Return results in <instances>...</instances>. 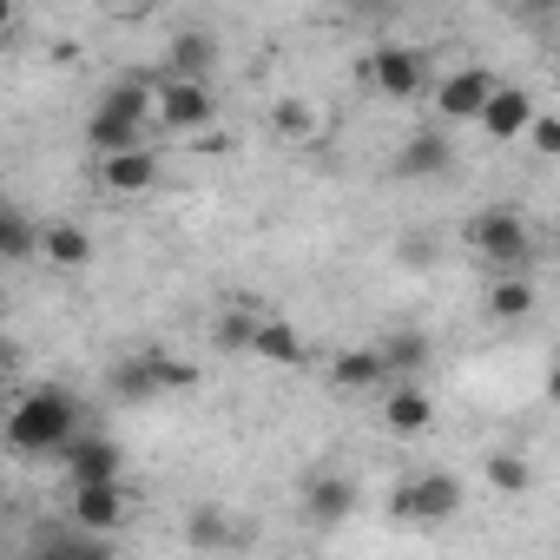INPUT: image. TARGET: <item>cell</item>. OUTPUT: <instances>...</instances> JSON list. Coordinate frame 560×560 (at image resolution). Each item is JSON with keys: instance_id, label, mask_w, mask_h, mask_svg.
Here are the masks:
<instances>
[{"instance_id": "30", "label": "cell", "mask_w": 560, "mask_h": 560, "mask_svg": "<svg viewBox=\"0 0 560 560\" xmlns=\"http://www.w3.org/2000/svg\"><path fill=\"white\" fill-rule=\"evenodd\" d=\"M106 8H119V14H139V8H152V0H106Z\"/></svg>"}, {"instance_id": "5", "label": "cell", "mask_w": 560, "mask_h": 560, "mask_svg": "<svg viewBox=\"0 0 560 560\" xmlns=\"http://www.w3.org/2000/svg\"><path fill=\"white\" fill-rule=\"evenodd\" d=\"M363 80H370L383 100H422V93H435V73H429V60H422L416 47H376V54L363 60Z\"/></svg>"}, {"instance_id": "25", "label": "cell", "mask_w": 560, "mask_h": 560, "mask_svg": "<svg viewBox=\"0 0 560 560\" xmlns=\"http://www.w3.org/2000/svg\"><path fill=\"white\" fill-rule=\"evenodd\" d=\"M250 337H257V311H231V317L211 330V343H218V350H237V357H250Z\"/></svg>"}, {"instance_id": "9", "label": "cell", "mask_w": 560, "mask_h": 560, "mask_svg": "<svg viewBox=\"0 0 560 560\" xmlns=\"http://www.w3.org/2000/svg\"><path fill=\"white\" fill-rule=\"evenodd\" d=\"M534 113H540V106L527 100V86H494V100L481 106L475 132H481V139H494V145H508V139H527Z\"/></svg>"}, {"instance_id": "20", "label": "cell", "mask_w": 560, "mask_h": 560, "mask_svg": "<svg viewBox=\"0 0 560 560\" xmlns=\"http://www.w3.org/2000/svg\"><path fill=\"white\" fill-rule=\"evenodd\" d=\"M40 250L60 264V270H80V264H93V237H86V224H73V218H60V224H47V237H40Z\"/></svg>"}, {"instance_id": "31", "label": "cell", "mask_w": 560, "mask_h": 560, "mask_svg": "<svg viewBox=\"0 0 560 560\" xmlns=\"http://www.w3.org/2000/svg\"><path fill=\"white\" fill-rule=\"evenodd\" d=\"M553 93H560V54H553Z\"/></svg>"}, {"instance_id": "3", "label": "cell", "mask_w": 560, "mask_h": 560, "mask_svg": "<svg viewBox=\"0 0 560 560\" xmlns=\"http://www.w3.org/2000/svg\"><path fill=\"white\" fill-rule=\"evenodd\" d=\"M106 389H113L119 402H159V396H172V389H191V363H178V357H165V350H132V357L113 363Z\"/></svg>"}, {"instance_id": "8", "label": "cell", "mask_w": 560, "mask_h": 560, "mask_svg": "<svg viewBox=\"0 0 560 560\" xmlns=\"http://www.w3.org/2000/svg\"><path fill=\"white\" fill-rule=\"evenodd\" d=\"M80 527H93V534H113L126 514H132V494H126V481L113 475V481H73V508H67Z\"/></svg>"}, {"instance_id": "18", "label": "cell", "mask_w": 560, "mask_h": 560, "mask_svg": "<svg viewBox=\"0 0 560 560\" xmlns=\"http://www.w3.org/2000/svg\"><path fill=\"white\" fill-rule=\"evenodd\" d=\"M250 357H264V363H277V370H298L311 350H304V337L284 324V317H257V337H250Z\"/></svg>"}, {"instance_id": "29", "label": "cell", "mask_w": 560, "mask_h": 560, "mask_svg": "<svg viewBox=\"0 0 560 560\" xmlns=\"http://www.w3.org/2000/svg\"><path fill=\"white\" fill-rule=\"evenodd\" d=\"M547 402H560V350H553V363H547Z\"/></svg>"}, {"instance_id": "14", "label": "cell", "mask_w": 560, "mask_h": 560, "mask_svg": "<svg viewBox=\"0 0 560 560\" xmlns=\"http://www.w3.org/2000/svg\"><path fill=\"white\" fill-rule=\"evenodd\" d=\"M383 429H389V435H429V429H435L429 389H422V383H396V389L383 396Z\"/></svg>"}, {"instance_id": "21", "label": "cell", "mask_w": 560, "mask_h": 560, "mask_svg": "<svg viewBox=\"0 0 560 560\" xmlns=\"http://www.w3.org/2000/svg\"><path fill=\"white\" fill-rule=\"evenodd\" d=\"M481 475H488L494 494H527V488H534V468H527V455H514V448H494V455L481 462Z\"/></svg>"}, {"instance_id": "1", "label": "cell", "mask_w": 560, "mask_h": 560, "mask_svg": "<svg viewBox=\"0 0 560 560\" xmlns=\"http://www.w3.org/2000/svg\"><path fill=\"white\" fill-rule=\"evenodd\" d=\"M80 435V402H73V389H27L21 402H14V416H8V448L14 455H27V462H60V448Z\"/></svg>"}, {"instance_id": "12", "label": "cell", "mask_w": 560, "mask_h": 560, "mask_svg": "<svg viewBox=\"0 0 560 560\" xmlns=\"http://www.w3.org/2000/svg\"><path fill=\"white\" fill-rule=\"evenodd\" d=\"M60 468H67V481H113L126 468V448L113 435H73L60 448Z\"/></svg>"}, {"instance_id": "2", "label": "cell", "mask_w": 560, "mask_h": 560, "mask_svg": "<svg viewBox=\"0 0 560 560\" xmlns=\"http://www.w3.org/2000/svg\"><path fill=\"white\" fill-rule=\"evenodd\" d=\"M468 250L488 264V270H527L534 264V231L521 211L494 205V211H475L468 218Z\"/></svg>"}, {"instance_id": "11", "label": "cell", "mask_w": 560, "mask_h": 560, "mask_svg": "<svg viewBox=\"0 0 560 560\" xmlns=\"http://www.w3.org/2000/svg\"><path fill=\"white\" fill-rule=\"evenodd\" d=\"M100 185L113 198H139V191H159V152L152 145H132V152H106L100 159Z\"/></svg>"}, {"instance_id": "15", "label": "cell", "mask_w": 560, "mask_h": 560, "mask_svg": "<svg viewBox=\"0 0 560 560\" xmlns=\"http://www.w3.org/2000/svg\"><path fill=\"white\" fill-rule=\"evenodd\" d=\"M350 508H357V481H350V475L317 468V475L304 481V514H311V521H350Z\"/></svg>"}, {"instance_id": "13", "label": "cell", "mask_w": 560, "mask_h": 560, "mask_svg": "<svg viewBox=\"0 0 560 560\" xmlns=\"http://www.w3.org/2000/svg\"><path fill=\"white\" fill-rule=\"evenodd\" d=\"M389 376H396V363H389L383 343H357V350H337L330 357V383L337 389H383Z\"/></svg>"}, {"instance_id": "10", "label": "cell", "mask_w": 560, "mask_h": 560, "mask_svg": "<svg viewBox=\"0 0 560 560\" xmlns=\"http://www.w3.org/2000/svg\"><path fill=\"white\" fill-rule=\"evenodd\" d=\"M396 172L402 178H442V172H455V139L442 126H416L402 139V152H396Z\"/></svg>"}, {"instance_id": "28", "label": "cell", "mask_w": 560, "mask_h": 560, "mask_svg": "<svg viewBox=\"0 0 560 560\" xmlns=\"http://www.w3.org/2000/svg\"><path fill=\"white\" fill-rule=\"evenodd\" d=\"M514 8H521L527 21H547V14H560V0H514Z\"/></svg>"}, {"instance_id": "19", "label": "cell", "mask_w": 560, "mask_h": 560, "mask_svg": "<svg viewBox=\"0 0 560 560\" xmlns=\"http://www.w3.org/2000/svg\"><path fill=\"white\" fill-rule=\"evenodd\" d=\"M145 132L152 126H139V119H119V113H106V106H93V119H86V145L106 159V152H132V145H145Z\"/></svg>"}, {"instance_id": "24", "label": "cell", "mask_w": 560, "mask_h": 560, "mask_svg": "<svg viewBox=\"0 0 560 560\" xmlns=\"http://www.w3.org/2000/svg\"><path fill=\"white\" fill-rule=\"evenodd\" d=\"M383 350H389V363H396V376H416V370L429 363V337H422V330H396V337H389Z\"/></svg>"}, {"instance_id": "6", "label": "cell", "mask_w": 560, "mask_h": 560, "mask_svg": "<svg viewBox=\"0 0 560 560\" xmlns=\"http://www.w3.org/2000/svg\"><path fill=\"white\" fill-rule=\"evenodd\" d=\"M211 119H218V93H211V80L159 73V126H165V132H205Z\"/></svg>"}, {"instance_id": "27", "label": "cell", "mask_w": 560, "mask_h": 560, "mask_svg": "<svg viewBox=\"0 0 560 560\" xmlns=\"http://www.w3.org/2000/svg\"><path fill=\"white\" fill-rule=\"evenodd\" d=\"M191 540H231L218 514H191Z\"/></svg>"}, {"instance_id": "7", "label": "cell", "mask_w": 560, "mask_h": 560, "mask_svg": "<svg viewBox=\"0 0 560 560\" xmlns=\"http://www.w3.org/2000/svg\"><path fill=\"white\" fill-rule=\"evenodd\" d=\"M494 86H501V80H494L488 67H455L448 80H435V93H429V100H435L442 126H475V119H481V106L494 100Z\"/></svg>"}, {"instance_id": "32", "label": "cell", "mask_w": 560, "mask_h": 560, "mask_svg": "<svg viewBox=\"0 0 560 560\" xmlns=\"http://www.w3.org/2000/svg\"><path fill=\"white\" fill-rule=\"evenodd\" d=\"M553 257H560V237H553Z\"/></svg>"}, {"instance_id": "26", "label": "cell", "mask_w": 560, "mask_h": 560, "mask_svg": "<svg viewBox=\"0 0 560 560\" xmlns=\"http://www.w3.org/2000/svg\"><path fill=\"white\" fill-rule=\"evenodd\" d=\"M527 145H534L540 159H560V113H534V126H527Z\"/></svg>"}, {"instance_id": "33", "label": "cell", "mask_w": 560, "mask_h": 560, "mask_svg": "<svg viewBox=\"0 0 560 560\" xmlns=\"http://www.w3.org/2000/svg\"><path fill=\"white\" fill-rule=\"evenodd\" d=\"M152 8H165V0H152Z\"/></svg>"}, {"instance_id": "17", "label": "cell", "mask_w": 560, "mask_h": 560, "mask_svg": "<svg viewBox=\"0 0 560 560\" xmlns=\"http://www.w3.org/2000/svg\"><path fill=\"white\" fill-rule=\"evenodd\" d=\"M211 67H218V40H211L205 27H185V34H172V47H165V73L211 80Z\"/></svg>"}, {"instance_id": "4", "label": "cell", "mask_w": 560, "mask_h": 560, "mask_svg": "<svg viewBox=\"0 0 560 560\" xmlns=\"http://www.w3.org/2000/svg\"><path fill=\"white\" fill-rule=\"evenodd\" d=\"M389 514L409 521V527H442L462 514V481L448 468H429V475H409L396 494H389Z\"/></svg>"}, {"instance_id": "16", "label": "cell", "mask_w": 560, "mask_h": 560, "mask_svg": "<svg viewBox=\"0 0 560 560\" xmlns=\"http://www.w3.org/2000/svg\"><path fill=\"white\" fill-rule=\"evenodd\" d=\"M534 277L527 270H494V284H488V317L494 324H527L534 317Z\"/></svg>"}, {"instance_id": "22", "label": "cell", "mask_w": 560, "mask_h": 560, "mask_svg": "<svg viewBox=\"0 0 560 560\" xmlns=\"http://www.w3.org/2000/svg\"><path fill=\"white\" fill-rule=\"evenodd\" d=\"M40 237H47V231H40L21 205H8V218H0V250H8V264H27V257L40 250Z\"/></svg>"}, {"instance_id": "23", "label": "cell", "mask_w": 560, "mask_h": 560, "mask_svg": "<svg viewBox=\"0 0 560 560\" xmlns=\"http://www.w3.org/2000/svg\"><path fill=\"white\" fill-rule=\"evenodd\" d=\"M270 132H277V139H291V145H304V139H317V113H311L304 100H277Z\"/></svg>"}]
</instances>
